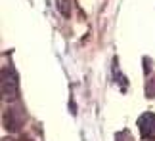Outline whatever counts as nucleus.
<instances>
[{"instance_id":"obj_1","label":"nucleus","mask_w":155,"mask_h":141,"mask_svg":"<svg viewBox=\"0 0 155 141\" xmlns=\"http://www.w3.org/2000/svg\"><path fill=\"white\" fill-rule=\"evenodd\" d=\"M0 90H2V99H14L17 96V92H19V78H17L14 69H10V67L2 69Z\"/></svg>"},{"instance_id":"obj_2","label":"nucleus","mask_w":155,"mask_h":141,"mask_svg":"<svg viewBox=\"0 0 155 141\" xmlns=\"http://www.w3.org/2000/svg\"><path fill=\"white\" fill-rule=\"evenodd\" d=\"M23 118H25V116H23L21 109L15 107V105H10V107L4 111V114H2V122H4V126H6L8 132H19L23 122H25Z\"/></svg>"},{"instance_id":"obj_3","label":"nucleus","mask_w":155,"mask_h":141,"mask_svg":"<svg viewBox=\"0 0 155 141\" xmlns=\"http://www.w3.org/2000/svg\"><path fill=\"white\" fill-rule=\"evenodd\" d=\"M138 128L144 139H151L155 136V114L153 113H144L138 118Z\"/></svg>"},{"instance_id":"obj_4","label":"nucleus","mask_w":155,"mask_h":141,"mask_svg":"<svg viewBox=\"0 0 155 141\" xmlns=\"http://www.w3.org/2000/svg\"><path fill=\"white\" fill-rule=\"evenodd\" d=\"M147 96L150 97L155 96V78H151L150 82H147Z\"/></svg>"}]
</instances>
